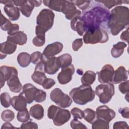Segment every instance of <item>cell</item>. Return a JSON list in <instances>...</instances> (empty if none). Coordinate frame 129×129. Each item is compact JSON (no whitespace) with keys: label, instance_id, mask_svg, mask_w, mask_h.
Wrapping results in <instances>:
<instances>
[{"label":"cell","instance_id":"obj_1","mask_svg":"<svg viewBox=\"0 0 129 129\" xmlns=\"http://www.w3.org/2000/svg\"><path fill=\"white\" fill-rule=\"evenodd\" d=\"M110 12L106 8L97 6L85 12L81 17L85 32L100 28L103 23L108 21Z\"/></svg>","mask_w":129,"mask_h":129},{"label":"cell","instance_id":"obj_2","mask_svg":"<svg viewBox=\"0 0 129 129\" xmlns=\"http://www.w3.org/2000/svg\"><path fill=\"white\" fill-rule=\"evenodd\" d=\"M128 8L127 7L118 6L111 11L107 27L112 35L118 34L125 27H128Z\"/></svg>","mask_w":129,"mask_h":129},{"label":"cell","instance_id":"obj_3","mask_svg":"<svg viewBox=\"0 0 129 129\" xmlns=\"http://www.w3.org/2000/svg\"><path fill=\"white\" fill-rule=\"evenodd\" d=\"M1 88L5 85V81L10 90L14 93H19L23 89L22 85L18 77V71L13 67L2 66L0 67Z\"/></svg>","mask_w":129,"mask_h":129},{"label":"cell","instance_id":"obj_4","mask_svg":"<svg viewBox=\"0 0 129 129\" xmlns=\"http://www.w3.org/2000/svg\"><path fill=\"white\" fill-rule=\"evenodd\" d=\"M69 95L75 103L83 105L93 101L95 94L90 85L83 84L79 87L73 89Z\"/></svg>","mask_w":129,"mask_h":129},{"label":"cell","instance_id":"obj_5","mask_svg":"<svg viewBox=\"0 0 129 129\" xmlns=\"http://www.w3.org/2000/svg\"><path fill=\"white\" fill-rule=\"evenodd\" d=\"M22 93L28 104L31 103L34 100L37 102H41L46 99V92L38 89L30 83H27L24 85Z\"/></svg>","mask_w":129,"mask_h":129},{"label":"cell","instance_id":"obj_6","mask_svg":"<svg viewBox=\"0 0 129 129\" xmlns=\"http://www.w3.org/2000/svg\"><path fill=\"white\" fill-rule=\"evenodd\" d=\"M83 40L86 44L103 43L108 40V35L105 30L99 28L93 30L86 31L83 36Z\"/></svg>","mask_w":129,"mask_h":129},{"label":"cell","instance_id":"obj_7","mask_svg":"<svg viewBox=\"0 0 129 129\" xmlns=\"http://www.w3.org/2000/svg\"><path fill=\"white\" fill-rule=\"evenodd\" d=\"M95 93L99 97V101L106 104L110 101L114 94V85L110 83L100 84L96 87Z\"/></svg>","mask_w":129,"mask_h":129},{"label":"cell","instance_id":"obj_8","mask_svg":"<svg viewBox=\"0 0 129 129\" xmlns=\"http://www.w3.org/2000/svg\"><path fill=\"white\" fill-rule=\"evenodd\" d=\"M55 15L51 10L42 9L36 18L37 25L44 29L46 31L50 30L53 24Z\"/></svg>","mask_w":129,"mask_h":129},{"label":"cell","instance_id":"obj_9","mask_svg":"<svg viewBox=\"0 0 129 129\" xmlns=\"http://www.w3.org/2000/svg\"><path fill=\"white\" fill-rule=\"evenodd\" d=\"M50 99L55 104L62 108L69 107L72 102L71 98L64 94L59 88H55L50 94Z\"/></svg>","mask_w":129,"mask_h":129},{"label":"cell","instance_id":"obj_10","mask_svg":"<svg viewBox=\"0 0 129 129\" xmlns=\"http://www.w3.org/2000/svg\"><path fill=\"white\" fill-rule=\"evenodd\" d=\"M42 61L44 64L45 72L49 75L55 74L60 68L57 57H47L42 54Z\"/></svg>","mask_w":129,"mask_h":129},{"label":"cell","instance_id":"obj_11","mask_svg":"<svg viewBox=\"0 0 129 129\" xmlns=\"http://www.w3.org/2000/svg\"><path fill=\"white\" fill-rule=\"evenodd\" d=\"M65 15L67 19L72 20L73 19L80 17L81 12L77 9L72 1H65L61 9V12Z\"/></svg>","mask_w":129,"mask_h":129},{"label":"cell","instance_id":"obj_12","mask_svg":"<svg viewBox=\"0 0 129 129\" xmlns=\"http://www.w3.org/2000/svg\"><path fill=\"white\" fill-rule=\"evenodd\" d=\"M114 73L113 67L110 64L104 66L98 72V80L101 84H107L112 82Z\"/></svg>","mask_w":129,"mask_h":129},{"label":"cell","instance_id":"obj_13","mask_svg":"<svg viewBox=\"0 0 129 129\" xmlns=\"http://www.w3.org/2000/svg\"><path fill=\"white\" fill-rule=\"evenodd\" d=\"M70 118L71 114L68 110L62 109L58 107L52 120L55 125L59 126L68 122Z\"/></svg>","mask_w":129,"mask_h":129},{"label":"cell","instance_id":"obj_14","mask_svg":"<svg viewBox=\"0 0 129 129\" xmlns=\"http://www.w3.org/2000/svg\"><path fill=\"white\" fill-rule=\"evenodd\" d=\"M97 118H100L108 122L111 121L115 117V112L106 105L98 106L96 109Z\"/></svg>","mask_w":129,"mask_h":129},{"label":"cell","instance_id":"obj_15","mask_svg":"<svg viewBox=\"0 0 129 129\" xmlns=\"http://www.w3.org/2000/svg\"><path fill=\"white\" fill-rule=\"evenodd\" d=\"M75 72V68L73 64H71L67 67L61 69V71L57 76V80L59 84L64 85L70 82L72 76Z\"/></svg>","mask_w":129,"mask_h":129},{"label":"cell","instance_id":"obj_16","mask_svg":"<svg viewBox=\"0 0 129 129\" xmlns=\"http://www.w3.org/2000/svg\"><path fill=\"white\" fill-rule=\"evenodd\" d=\"M45 73L44 64L41 61L36 64L34 72L31 76V79L35 83L42 85L43 82L47 78Z\"/></svg>","mask_w":129,"mask_h":129},{"label":"cell","instance_id":"obj_17","mask_svg":"<svg viewBox=\"0 0 129 129\" xmlns=\"http://www.w3.org/2000/svg\"><path fill=\"white\" fill-rule=\"evenodd\" d=\"M63 47V44L60 42H54L46 46L42 54L45 56L52 57L59 53Z\"/></svg>","mask_w":129,"mask_h":129},{"label":"cell","instance_id":"obj_18","mask_svg":"<svg viewBox=\"0 0 129 129\" xmlns=\"http://www.w3.org/2000/svg\"><path fill=\"white\" fill-rule=\"evenodd\" d=\"M27 101L22 92L19 95L15 96L11 98V104L17 111H21L26 108Z\"/></svg>","mask_w":129,"mask_h":129},{"label":"cell","instance_id":"obj_19","mask_svg":"<svg viewBox=\"0 0 129 129\" xmlns=\"http://www.w3.org/2000/svg\"><path fill=\"white\" fill-rule=\"evenodd\" d=\"M127 79L128 71L123 66H120L114 72L111 82L116 84L124 82Z\"/></svg>","mask_w":129,"mask_h":129},{"label":"cell","instance_id":"obj_20","mask_svg":"<svg viewBox=\"0 0 129 129\" xmlns=\"http://www.w3.org/2000/svg\"><path fill=\"white\" fill-rule=\"evenodd\" d=\"M17 49V44L9 41H6L1 44V59L5 58L7 54L13 53Z\"/></svg>","mask_w":129,"mask_h":129},{"label":"cell","instance_id":"obj_21","mask_svg":"<svg viewBox=\"0 0 129 129\" xmlns=\"http://www.w3.org/2000/svg\"><path fill=\"white\" fill-rule=\"evenodd\" d=\"M4 10L11 21L18 20L20 16V9L14 5H5Z\"/></svg>","mask_w":129,"mask_h":129},{"label":"cell","instance_id":"obj_22","mask_svg":"<svg viewBox=\"0 0 129 129\" xmlns=\"http://www.w3.org/2000/svg\"><path fill=\"white\" fill-rule=\"evenodd\" d=\"M7 40L12 42L16 44L23 45L26 43L27 41V35L23 31H18L12 35H8Z\"/></svg>","mask_w":129,"mask_h":129},{"label":"cell","instance_id":"obj_23","mask_svg":"<svg viewBox=\"0 0 129 129\" xmlns=\"http://www.w3.org/2000/svg\"><path fill=\"white\" fill-rule=\"evenodd\" d=\"M71 29L77 32L80 36H82L85 32L84 27V22L81 17H76L71 21Z\"/></svg>","mask_w":129,"mask_h":129},{"label":"cell","instance_id":"obj_24","mask_svg":"<svg viewBox=\"0 0 129 129\" xmlns=\"http://www.w3.org/2000/svg\"><path fill=\"white\" fill-rule=\"evenodd\" d=\"M127 46V44L122 41H119L114 44L111 50V54L113 57L118 58L120 57L124 52V49Z\"/></svg>","mask_w":129,"mask_h":129},{"label":"cell","instance_id":"obj_25","mask_svg":"<svg viewBox=\"0 0 129 129\" xmlns=\"http://www.w3.org/2000/svg\"><path fill=\"white\" fill-rule=\"evenodd\" d=\"M29 113L31 116L34 118L40 120L44 116V109L40 104H34L30 108Z\"/></svg>","mask_w":129,"mask_h":129},{"label":"cell","instance_id":"obj_26","mask_svg":"<svg viewBox=\"0 0 129 129\" xmlns=\"http://www.w3.org/2000/svg\"><path fill=\"white\" fill-rule=\"evenodd\" d=\"M34 7V6L32 1H24V2L19 8L22 14L28 18L31 16Z\"/></svg>","mask_w":129,"mask_h":129},{"label":"cell","instance_id":"obj_27","mask_svg":"<svg viewBox=\"0 0 129 129\" xmlns=\"http://www.w3.org/2000/svg\"><path fill=\"white\" fill-rule=\"evenodd\" d=\"M65 1L48 0L43 1V3L45 6L49 8L50 9L57 12H61L62 6Z\"/></svg>","mask_w":129,"mask_h":129},{"label":"cell","instance_id":"obj_28","mask_svg":"<svg viewBox=\"0 0 129 129\" xmlns=\"http://www.w3.org/2000/svg\"><path fill=\"white\" fill-rule=\"evenodd\" d=\"M96 74L92 71H86L81 78V81L83 84L91 85L92 84L96 79Z\"/></svg>","mask_w":129,"mask_h":129},{"label":"cell","instance_id":"obj_29","mask_svg":"<svg viewBox=\"0 0 129 129\" xmlns=\"http://www.w3.org/2000/svg\"><path fill=\"white\" fill-rule=\"evenodd\" d=\"M17 61L21 67L23 68L26 67L31 62V55L25 52H21L17 56Z\"/></svg>","mask_w":129,"mask_h":129},{"label":"cell","instance_id":"obj_30","mask_svg":"<svg viewBox=\"0 0 129 129\" xmlns=\"http://www.w3.org/2000/svg\"><path fill=\"white\" fill-rule=\"evenodd\" d=\"M57 58L60 64V67L61 69L67 67L72 63V58L70 54H63Z\"/></svg>","mask_w":129,"mask_h":129},{"label":"cell","instance_id":"obj_31","mask_svg":"<svg viewBox=\"0 0 129 129\" xmlns=\"http://www.w3.org/2000/svg\"><path fill=\"white\" fill-rule=\"evenodd\" d=\"M92 124L93 129H108L109 128V122L100 118H97Z\"/></svg>","mask_w":129,"mask_h":129},{"label":"cell","instance_id":"obj_32","mask_svg":"<svg viewBox=\"0 0 129 129\" xmlns=\"http://www.w3.org/2000/svg\"><path fill=\"white\" fill-rule=\"evenodd\" d=\"M83 118L85 120L89 123H92L96 117V112L91 108H86L83 111Z\"/></svg>","mask_w":129,"mask_h":129},{"label":"cell","instance_id":"obj_33","mask_svg":"<svg viewBox=\"0 0 129 129\" xmlns=\"http://www.w3.org/2000/svg\"><path fill=\"white\" fill-rule=\"evenodd\" d=\"M27 108L23 110L19 111L17 115L18 120L21 122H26L30 119V114Z\"/></svg>","mask_w":129,"mask_h":129},{"label":"cell","instance_id":"obj_34","mask_svg":"<svg viewBox=\"0 0 129 129\" xmlns=\"http://www.w3.org/2000/svg\"><path fill=\"white\" fill-rule=\"evenodd\" d=\"M13 24H12L10 20L7 19L2 14L1 18V28L2 30L5 31H9L13 27Z\"/></svg>","mask_w":129,"mask_h":129},{"label":"cell","instance_id":"obj_35","mask_svg":"<svg viewBox=\"0 0 129 129\" xmlns=\"http://www.w3.org/2000/svg\"><path fill=\"white\" fill-rule=\"evenodd\" d=\"M1 105L5 107L8 108L10 106L11 98L10 94L7 92H4L1 93L0 95Z\"/></svg>","mask_w":129,"mask_h":129},{"label":"cell","instance_id":"obj_36","mask_svg":"<svg viewBox=\"0 0 129 129\" xmlns=\"http://www.w3.org/2000/svg\"><path fill=\"white\" fill-rule=\"evenodd\" d=\"M14 112L9 109L5 110L1 113V118L5 122H10L14 119Z\"/></svg>","mask_w":129,"mask_h":129},{"label":"cell","instance_id":"obj_37","mask_svg":"<svg viewBox=\"0 0 129 129\" xmlns=\"http://www.w3.org/2000/svg\"><path fill=\"white\" fill-rule=\"evenodd\" d=\"M96 2L103 4L108 9H111L112 7L120 5L122 3H128V1H96Z\"/></svg>","mask_w":129,"mask_h":129},{"label":"cell","instance_id":"obj_38","mask_svg":"<svg viewBox=\"0 0 129 129\" xmlns=\"http://www.w3.org/2000/svg\"><path fill=\"white\" fill-rule=\"evenodd\" d=\"M72 2L77 6L81 10H86L88 9L90 6L91 1H72Z\"/></svg>","mask_w":129,"mask_h":129},{"label":"cell","instance_id":"obj_39","mask_svg":"<svg viewBox=\"0 0 129 129\" xmlns=\"http://www.w3.org/2000/svg\"><path fill=\"white\" fill-rule=\"evenodd\" d=\"M42 53L39 51H35L31 54V62L34 64H37L42 61Z\"/></svg>","mask_w":129,"mask_h":129},{"label":"cell","instance_id":"obj_40","mask_svg":"<svg viewBox=\"0 0 129 129\" xmlns=\"http://www.w3.org/2000/svg\"><path fill=\"white\" fill-rule=\"evenodd\" d=\"M71 113L74 119H81L83 118V116H84L83 111H82L79 108L74 107L71 109Z\"/></svg>","mask_w":129,"mask_h":129},{"label":"cell","instance_id":"obj_41","mask_svg":"<svg viewBox=\"0 0 129 129\" xmlns=\"http://www.w3.org/2000/svg\"><path fill=\"white\" fill-rule=\"evenodd\" d=\"M71 127L73 129H87V127L82 122L78 120V119H74L70 122Z\"/></svg>","mask_w":129,"mask_h":129},{"label":"cell","instance_id":"obj_42","mask_svg":"<svg viewBox=\"0 0 129 129\" xmlns=\"http://www.w3.org/2000/svg\"><path fill=\"white\" fill-rule=\"evenodd\" d=\"M45 42V37L36 36L32 40V43L35 46L40 47L43 46Z\"/></svg>","mask_w":129,"mask_h":129},{"label":"cell","instance_id":"obj_43","mask_svg":"<svg viewBox=\"0 0 129 129\" xmlns=\"http://www.w3.org/2000/svg\"><path fill=\"white\" fill-rule=\"evenodd\" d=\"M20 128L23 129H37L38 125L35 122L31 121V120L30 119V121L23 123L21 124Z\"/></svg>","mask_w":129,"mask_h":129},{"label":"cell","instance_id":"obj_44","mask_svg":"<svg viewBox=\"0 0 129 129\" xmlns=\"http://www.w3.org/2000/svg\"><path fill=\"white\" fill-rule=\"evenodd\" d=\"M128 85H129V82L128 80H126L124 82H122L119 84L118 86V89L120 92L122 94H125L128 93V91H129Z\"/></svg>","mask_w":129,"mask_h":129},{"label":"cell","instance_id":"obj_45","mask_svg":"<svg viewBox=\"0 0 129 129\" xmlns=\"http://www.w3.org/2000/svg\"><path fill=\"white\" fill-rule=\"evenodd\" d=\"M55 84L54 80L51 78H46L42 84V87L44 89H49Z\"/></svg>","mask_w":129,"mask_h":129},{"label":"cell","instance_id":"obj_46","mask_svg":"<svg viewBox=\"0 0 129 129\" xmlns=\"http://www.w3.org/2000/svg\"><path fill=\"white\" fill-rule=\"evenodd\" d=\"M83 45V40L82 38L76 39L72 43V49L74 51H78Z\"/></svg>","mask_w":129,"mask_h":129},{"label":"cell","instance_id":"obj_47","mask_svg":"<svg viewBox=\"0 0 129 129\" xmlns=\"http://www.w3.org/2000/svg\"><path fill=\"white\" fill-rule=\"evenodd\" d=\"M113 129H118V128H125L127 129L128 126L127 123L125 121H117L114 123L113 126Z\"/></svg>","mask_w":129,"mask_h":129},{"label":"cell","instance_id":"obj_48","mask_svg":"<svg viewBox=\"0 0 129 129\" xmlns=\"http://www.w3.org/2000/svg\"><path fill=\"white\" fill-rule=\"evenodd\" d=\"M47 32L44 29L39 26L37 25L35 27V34L37 36L45 37V32Z\"/></svg>","mask_w":129,"mask_h":129},{"label":"cell","instance_id":"obj_49","mask_svg":"<svg viewBox=\"0 0 129 129\" xmlns=\"http://www.w3.org/2000/svg\"><path fill=\"white\" fill-rule=\"evenodd\" d=\"M129 108L128 107L119 108L118 110L119 112L121 114L123 118H129Z\"/></svg>","mask_w":129,"mask_h":129},{"label":"cell","instance_id":"obj_50","mask_svg":"<svg viewBox=\"0 0 129 129\" xmlns=\"http://www.w3.org/2000/svg\"><path fill=\"white\" fill-rule=\"evenodd\" d=\"M120 39L123 41H125L126 42H128V29L127 28V29L123 31L120 35Z\"/></svg>","mask_w":129,"mask_h":129},{"label":"cell","instance_id":"obj_51","mask_svg":"<svg viewBox=\"0 0 129 129\" xmlns=\"http://www.w3.org/2000/svg\"><path fill=\"white\" fill-rule=\"evenodd\" d=\"M17 128V127H16L15 126H14L11 123H10L9 122H6L5 123H4L2 127H1V128Z\"/></svg>","mask_w":129,"mask_h":129},{"label":"cell","instance_id":"obj_52","mask_svg":"<svg viewBox=\"0 0 129 129\" xmlns=\"http://www.w3.org/2000/svg\"><path fill=\"white\" fill-rule=\"evenodd\" d=\"M33 4L34 6V7H39V6L41 5L42 1H34L32 0Z\"/></svg>","mask_w":129,"mask_h":129}]
</instances>
